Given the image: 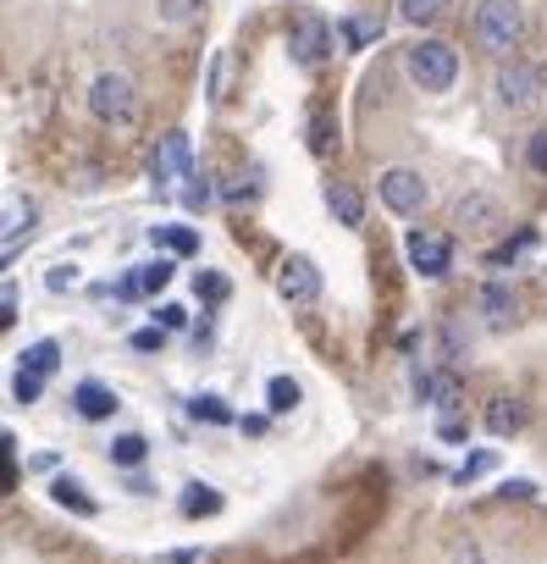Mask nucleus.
Here are the masks:
<instances>
[{
	"label": "nucleus",
	"instance_id": "f257e3e1",
	"mask_svg": "<svg viewBox=\"0 0 547 564\" xmlns=\"http://www.w3.org/2000/svg\"><path fill=\"white\" fill-rule=\"evenodd\" d=\"M476 39L492 56H509L525 39V7L520 0H481L476 7Z\"/></svg>",
	"mask_w": 547,
	"mask_h": 564
},
{
	"label": "nucleus",
	"instance_id": "f03ea898",
	"mask_svg": "<svg viewBox=\"0 0 547 564\" xmlns=\"http://www.w3.org/2000/svg\"><path fill=\"white\" fill-rule=\"evenodd\" d=\"M404 72L415 77L420 89L442 95V89H453V77H460V56H453L448 39H420V45L404 50Z\"/></svg>",
	"mask_w": 547,
	"mask_h": 564
},
{
	"label": "nucleus",
	"instance_id": "7ed1b4c3",
	"mask_svg": "<svg viewBox=\"0 0 547 564\" xmlns=\"http://www.w3.org/2000/svg\"><path fill=\"white\" fill-rule=\"evenodd\" d=\"M377 194H382V205H388L393 216H420L426 200H431V189H426V178H420L415 167H388V172L377 178Z\"/></svg>",
	"mask_w": 547,
	"mask_h": 564
},
{
	"label": "nucleus",
	"instance_id": "20e7f679",
	"mask_svg": "<svg viewBox=\"0 0 547 564\" xmlns=\"http://www.w3.org/2000/svg\"><path fill=\"white\" fill-rule=\"evenodd\" d=\"M498 100L509 111H542L547 100V72L542 67H503L498 72Z\"/></svg>",
	"mask_w": 547,
	"mask_h": 564
},
{
	"label": "nucleus",
	"instance_id": "39448f33",
	"mask_svg": "<svg viewBox=\"0 0 547 564\" xmlns=\"http://www.w3.org/2000/svg\"><path fill=\"white\" fill-rule=\"evenodd\" d=\"M88 111L100 122H133V84L122 72H100L95 84H88Z\"/></svg>",
	"mask_w": 547,
	"mask_h": 564
},
{
	"label": "nucleus",
	"instance_id": "423d86ee",
	"mask_svg": "<svg viewBox=\"0 0 547 564\" xmlns=\"http://www.w3.org/2000/svg\"><path fill=\"white\" fill-rule=\"evenodd\" d=\"M150 172H155V183H160V189H171L177 178H194L189 133H166V139H160V149H155V160H150Z\"/></svg>",
	"mask_w": 547,
	"mask_h": 564
},
{
	"label": "nucleus",
	"instance_id": "0eeeda50",
	"mask_svg": "<svg viewBox=\"0 0 547 564\" xmlns=\"http://www.w3.org/2000/svg\"><path fill=\"white\" fill-rule=\"evenodd\" d=\"M288 50H294L299 67H316V61L332 50V28H326V17H321V12H299V17H294V39H288Z\"/></svg>",
	"mask_w": 547,
	"mask_h": 564
},
{
	"label": "nucleus",
	"instance_id": "6e6552de",
	"mask_svg": "<svg viewBox=\"0 0 547 564\" xmlns=\"http://www.w3.org/2000/svg\"><path fill=\"white\" fill-rule=\"evenodd\" d=\"M277 293H283L288 304H316V299H321V272H316V261H310V255H288L283 272H277Z\"/></svg>",
	"mask_w": 547,
	"mask_h": 564
},
{
	"label": "nucleus",
	"instance_id": "1a4fd4ad",
	"mask_svg": "<svg viewBox=\"0 0 547 564\" xmlns=\"http://www.w3.org/2000/svg\"><path fill=\"white\" fill-rule=\"evenodd\" d=\"M409 266L420 272V277H442L448 266H453V244H448V238L442 232H409Z\"/></svg>",
	"mask_w": 547,
	"mask_h": 564
},
{
	"label": "nucleus",
	"instance_id": "9d476101",
	"mask_svg": "<svg viewBox=\"0 0 547 564\" xmlns=\"http://www.w3.org/2000/svg\"><path fill=\"white\" fill-rule=\"evenodd\" d=\"M117 405H122V398H117L106 382H78V387H72V410H78L83 421H111Z\"/></svg>",
	"mask_w": 547,
	"mask_h": 564
},
{
	"label": "nucleus",
	"instance_id": "9b49d317",
	"mask_svg": "<svg viewBox=\"0 0 547 564\" xmlns=\"http://www.w3.org/2000/svg\"><path fill=\"white\" fill-rule=\"evenodd\" d=\"M525 421H531V416H525V405H520V398H509V393L487 405V432H492V437H514Z\"/></svg>",
	"mask_w": 547,
	"mask_h": 564
},
{
	"label": "nucleus",
	"instance_id": "f8f14e48",
	"mask_svg": "<svg viewBox=\"0 0 547 564\" xmlns=\"http://www.w3.org/2000/svg\"><path fill=\"white\" fill-rule=\"evenodd\" d=\"M453 221L471 227V232H487V227L498 221V200H492V194H465L460 205H453Z\"/></svg>",
	"mask_w": 547,
	"mask_h": 564
},
{
	"label": "nucleus",
	"instance_id": "ddd939ff",
	"mask_svg": "<svg viewBox=\"0 0 547 564\" xmlns=\"http://www.w3.org/2000/svg\"><path fill=\"white\" fill-rule=\"evenodd\" d=\"M34 232V200L23 194H7V261L17 255V244Z\"/></svg>",
	"mask_w": 547,
	"mask_h": 564
},
{
	"label": "nucleus",
	"instance_id": "4468645a",
	"mask_svg": "<svg viewBox=\"0 0 547 564\" xmlns=\"http://www.w3.org/2000/svg\"><path fill=\"white\" fill-rule=\"evenodd\" d=\"M299 398H305V393H299V382H294V376H271V382H265V410H271V416L299 410Z\"/></svg>",
	"mask_w": 547,
	"mask_h": 564
},
{
	"label": "nucleus",
	"instance_id": "2eb2a0df",
	"mask_svg": "<svg viewBox=\"0 0 547 564\" xmlns=\"http://www.w3.org/2000/svg\"><path fill=\"white\" fill-rule=\"evenodd\" d=\"M150 244H160L171 255H200V232H189V227H155Z\"/></svg>",
	"mask_w": 547,
	"mask_h": 564
},
{
	"label": "nucleus",
	"instance_id": "dca6fc26",
	"mask_svg": "<svg viewBox=\"0 0 547 564\" xmlns=\"http://www.w3.org/2000/svg\"><path fill=\"white\" fill-rule=\"evenodd\" d=\"M78 488H83V481H72V476H56V481H50V499H56L61 509H72V515H95V499H83Z\"/></svg>",
	"mask_w": 547,
	"mask_h": 564
},
{
	"label": "nucleus",
	"instance_id": "f3484780",
	"mask_svg": "<svg viewBox=\"0 0 547 564\" xmlns=\"http://www.w3.org/2000/svg\"><path fill=\"white\" fill-rule=\"evenodd\" d=\"M337 34H343V45H348V50H365V45H377V39H382V23H377V17H343V28H337Z\"/></svg>",
	"mask_w": 547,
	"mask_h": 564
},
{
	"label": "nucleus",
	"instance_id": "a211bd4d",
	"mask_svg": "<svg viewBox=\"0 0 547 564\" xmlns=\"http://www.w3.org/2000/svg\"><path fill=\"white\" fill-rule=\"evenodd\" d=\"M326 205L337 211V221H343V227H359V221H365V200H359L354 189H343V183H337V189H326Z\"/></svg>",
	"mask_w": 547,
	"mask_h": 564
},
{
	"label": "nucleus",
	"instance_id": "6ab92c4d",
	"mask_svg": "<svg viewBox=\"0 0 547 564\" xmlns=\"http://www.w3.org/2000/svg\"><path fill=\"white\" fill-rule=\"evenodd\" d=\"M56 365H61V349H56L50 338H39V344H28V349H23V365H17V371H34V376H50Z\"/></svg>",
	"mask_w": 547,
	"mask_h": 564
},
{
	"label": "nucleus",
	"instance_id": "aec40b11",
	"mask_svg": "<svg viewBox=\"0 0 547 564\" xmlns=\"http://www.w3.org/2000/svg\"><path fill=\"white\" fill-rule=\"evenodd\" d=\"M442 12H448V0H399V17H404V23H415V28L437 23Z\"/></svg>",
	"mask_w": 547,
	"mask_h": 564
},
{
	"label": "nucleus",
	"instance_id": "412c9836",
	"mask_svg": "<svg viewBox=\"0 0 547 564\" xmlns=\"http://www.w3.org/2000/svg\"><path fill=\"white\" fill-rule=\"evenodd\" d=\"M189 416H194V421H211V427H227V421H233V410L222 405L216 393H200V398H189Z\"/></svg>",
	"mask_w": 547,
	"mask_h": 564
},
{
	"label": "nucleus",
	"instance_id": "4be33fe9",
	"mask_svg": "<svg viewBox=\"0 0 547 564\" xmlns=\"http://www.w3.org/2000/svg\"><path fill=\"white\" fill-rule=\"evenodd\" d=\"M144 454H150V443H144L139 432H122V437L111 443V465H128V470H133V465H144Z\"/></svg>",
	"mask_w": 547,
	"mask_h": 564
},
{
	"label": "nucleus",
	"instance_id": "5701e85b",
	"mask_svg": "<svg viewBox=\"0 0 547 564\" xmlns=\"http://www.w3.org/2000/svg\"><path fill=\"white\" fill-rule=\"evenodd\" d=\"M481 310H487L492 327H503V321H514V293H509V288H487V293H481Z\"/></svg>",
	"mask_w": 547,
	"mask_h": 564
},
{
	"label": "nucleus",
	"instance_id": "b1692460",
	"mask_svg": "<svg viewBox=\"0 0 547 564\" xmlns=\"http://www.w3.org/2000/svg\"><path fill=\"white\" fill-rule=\"evenodd\" d=\"M200 7H205V0H160V17H166L171 28H189V23L200 17Z\"/></svg>",
	"mask_w": 547,
	"mask_h": 564
},
{
	"label": "nucleus",
	"instance_id": "393cba45",
	"mask_svg": "<svg viewBox=\"0 0 547 564\" xmlns=\"http://www.w3.org/2000/svg\"><path fill=\"white\" fill-rule=\"evenodd\" d=\"M216 509H222V499H216L211 488H200V481L182 493V515H216Z\"/></svg>",
	"mask_w": 547,
	"mask_h": 564
},
{
	"label": "nucleus",
	"instance_id": "a878e982",
	"mask_svg": "<svg viewBox=\"0 0 547 564\" xmlns=\"http://www.w3.org/2000/svg\"><path fill=\"white\" fill-rule=\"evenodd\" d=\"M437 437H442V443H471V421L448 410V416L437 421Z\"/></svg>",
	"mask_w": 547,
	"mask_h": 564
},
{
	"label": "nucleus",
	"instance_id": "bb28decb",
	"mask_svg": "<svg viewBox=\"0 0 547 564\" xmlns=\"http://www.w3.org/2000/svg\"><path fill=\"white\" fill-rule=\"evenodd\" d=\"M171 283V261H150V266H139V288L144 293H155V288H166Z\"/></svg>",
	"mask_w": 547,
	"mask_h": 564
},
{
	"label": "nucleus",
	"instance_id": "cd10ccee",
	"mask_svg": "<svg viewBox=\"0 0 547 564\" xmlns=\"http://www.w3.org/2000/svg\"><path fill=\"white\" fill-rule=\"evenodd\" d=\"M39 387H45V376H34V371H17V376H12L17 405H34V398H39Z\"/></svg>",
	"mask_w": 547,
	"mask_h": 564
},
{
	"label": "nucleus",
	"instance_id": "c85d7f7f",
	"mask_svg": "<svg viewBox=\"0 0 547 564\" xmlns=\"http://www.w3.org/2000/svg\"><path fill=\"white\" fill-rule=\"evenodd\" d=\"M525 160H531V172H542V178H547V128H536V133H531Z\"/></svg>",
	"mask_w": 547,
	"mask_h": 564
},
{
	"label": "nucleus",
	"instance_id": "c756f323",
	"mask_svg": "<svg viewBox=\"0 0 547 564\" xmlns=\"http://www.w3.org/2000/svg\"><path fill=\"white\" fill-rule=\"evenodd\" d=\"M128 344H133V349H144V355H160V344H166V327H139Z\"/></svg>",
	"mask_w": 547,
	"mask_h": 564
},
{
	"label": "nucleus",
	"instance_id": "7c9ffc66",
	"mask_svg": "<svg viewBox=\"0 0 547 564\" xmlns=\"http://www.w3.org/2000/svg\"><path fill=\"white\" fill-rule=\"evenodd\" d=\"M332 133H337V128H332L326 117H316V122H310V149H316V155H326V149H332Z\"/></svg>",
	"mask_w": 547,
	"mask_h": 564
},
{
	"label": "nucleus",
	"instance_id": "2f4dec72",
	"mask_svg": "<svg viewBox=\"0 0 547 564\" xmlns=\"http://www.w3.org/2000/svg\"><path fill=\"white\" fill-rule=\"evenodd\" d=\"M205 200H211V189H205V178H194L189 189H182V205H189V211H205Z\"/></svg>",
	"mask_w": 547,
	"mask_h": 564
},
{
	"label": "nucleus",
	"instance_id": "473e14b6",
	"mask_svg": "<svg viewBox=\"0 0 547 564\" xmlns=\"http://www.w3.org/2000/svg\"><path fill=\"white\" fill-rule=\"evenodd\" d=\"M45 283L61 293V288H72V283H78V266H50V272H45Z\"/></svg>",
	"mask_w": 547,
	"mask_h": 564
},
{
	"label": "nucleus",
	"instance_id": "72a5a7b5",
	"mask_svg": "<svg viewBox=\"0 0 547 564\" xmlns=\"http://www.w3.org/2000/svg\"><path fill=\"white\" fill-rule=\"evenodd\" d=\"M200 293H205L211 304H222V299H227V277H211V272H205V277H200Z\"/></svg>",
	"mask_w": 547,
	"mask_h": 564
},
{
	"label": "nucleus",
	"instance_id": "f704fd0d",
	"mask_svg": "<svg viewBox=\"0 0 547 564\" xmlns=\"http://www.w3.org/2000/svg\"><path fill=\"white\" fill-rule=\"evenodd\" d=\"M487 470H492V454H471L465 470H460V481H476V476H487Z\"/></svg>",
	"mask_w": 547,
	"mask_h": 564
},
{
	"label": "nucleus",
	"instance_id": "c9c22d12",
	"mask_svg": "<svg viewBox=\"0 0 547 564\" xmlns=\"http://www.w3.org/2000/svg\"><path fill=\"white\" fill-rule=\"evenodd\" d=\"M155 315H160V327H182V310H177V304H160Z\"/></svg>",
	"mask_w": 547,
	"mask_h": 564
}]
</instances>
